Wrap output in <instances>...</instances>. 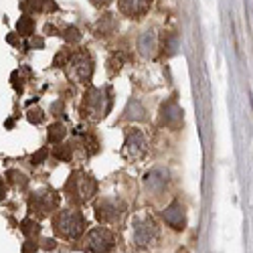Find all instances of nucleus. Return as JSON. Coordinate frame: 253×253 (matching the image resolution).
Segmentation results:
<instances>
[{
	"label": "nucleus",
	"mask_w": 253,
	"mask_h": 253,
	"mask_svg": "<svg viewBox=\"0 0 253 253\" xmlns=\"http://www.w3.org/2000/svg\"><path fill=\"white\" fill-rule=\"evenodd\" d=\"M112 103H114V97H112V91L108 87H91L87 93H85V101H83V108H81V116L83 118H89L93 122L97 120H103L105 116L110 114L112 110Z\"/></svg>",
	"instance_id": "f257e3e1"
},
{
	"label": "nucleus",
	"mask_w": 253,
	"mask_h": 253,
	"mask_svg": "<svg viewBox=\"0 0 253 253\" xmlns=\"http://www.w3.org/2000/svg\"><path fill=\"white\" fill-rule=\"evenodd\" d=\"M65 193L69 197V201L83 205L93 199V195L97 193V182L91 174L83 172V170H73L69 180L65 182Z\"/></svg>",
	"instance_id": "f03ea898"
},
{
	"label": "nucleus",
	"mask_w": 253,
	"mask_h": 253,
	"mask_svg": "<svg viewBox=\"0 0 253 253\" xmlns=\"http://www.w3.org/2000/svg\"><path fill=\"white\" fill-rule=\"evenodd\" d=\"M53 225H55V231L59 235L67 237V239H77V237L83 235V231H85V227H87V221L81 215V211L65 209L55 217Z\"/></svg>",
	"instance_id": "7ed1b4c3"
},
{
	"label": "nucleus",
	"mask_w": 253,
	"mask_h": 253,
	"mask_svg": "<svg viewBox=\"0 0 253 253\" xmlns=\"http://www.w3.org/2000/svg\"><path fill=\"white\" fill-rule=\"evenodd\" d=\"M67 75L77 81V83H89L93 77V59L89 55V51L81 49L71 53L69 63H67Z\"/></svg>",
	"instance_id": "20e7f679"
},
{
	"label": "nucleus",
	"mask_w": 253,
	"mask_h": 253,
	"mask_svg": "<svg viewBox=\"0 0 253 253\" xmlns=\"http://www.w3.org/2000/svg\"><path fill=\"white\" fill-rule=\"evenodd\" d=\"M126 215V205L118 197H105L95 205V217L103 225H116Z\"/></svg>",
	"instance_id": "39448f33"
},
{
	"label": "nucleus",
	"mask_w": 253,
	"mask_h": 253,
	"mask_svg": "<svg viewBox=\"0 0 253 253\" xmlns=\"http://www.w3.org/2000/svg\"><path fill=\"white\" fill-rule=\"evenodd\" d=\"M59 205V195L51 188H41V191L31 193L29 197V211L37 217H47L53 209Z\"/></svg>",
	"instance_id": "423d86ee"
},
{
	"label": "nucleus",
	"mask_w": 253,
	"mask_h": 253,
	"mask_svg": "<svg viewBox=\"0 0 253 253\" xmlns=\"http://www.w3.org/2000/svg\"><path fill=\"white\" fill-rule=\"evenodd\" d=\"M146 150H148V142H146V136L138 128H130L126 132V142H124V148H122V154L126 158L138 160L146 154Z\"/></svg>",
	"instance_id": "0eeeda50"
},
{
	"label": "nucleus",
	"mask_w": 253,
	"mask_h": 253,
	"mask_svg": "<svg viewBox=\"0 0 253 253\" xmlns=\"http://www.w3.org/2000/svg\"><path fill=\"white\" fill-rule=\"evenodd\" d=\"M114 241L116 239L112 235V231L103 229V227H95L85 237V249L89 253H108L114 247Z\"/></svg>",
	"instance_id": "6e6552de"
},
{
	"label": "nucleus",
	"mask_w": 253,
	"mask_h": 253,
	"mask_svg": "<svg viewBox=\"0 0 253 253\" xmlns=\"http://www.w3.org/2000/svg\"><path fill=\"white\" fill-rule=\"evenodd\" d=\"M156 237H158V227H156L152 217L136 219V223H134V243L138 247L150 245Z\"/></svg>",
	"instance_id": "1a4fd4ad"
},
{
	"label": "nucleus",
	"mask_w": 253,
	"mask_h": 253,
	"mask_svg": "<svg viewBox=\"0 0 253 253\" xmlns=\"http://www.w3.org/2000/svg\"><path fill=\"white\" fill-rule=\"evenodd\" d=\"M160 124L166 126V128H172V130H178L184 124V116H182V110L176 103V99H168L160 105Z\"/></svg>",
	"instance_id": "9d476101"
},
{
	"label": "nucleus",
	"mask_w": 253,
	"mask_h": 253,
	"mask_svg": "<svg viewBox=\"0 0 253 253\" xmlns=\"http://www.w3.org/2000/svg\"><path fill=\"white\" fill-rule=\"evenodd\" d=\"M150 4H152V0H120L118 10L128 18H142L150 10Z\"/></svg>",
	"instance_id": "9b49d317"
},
{
	"label": "nucleus",
	"mask_w": 253,
	"mask_h": 253,
	"mask_svg": "<svg viewBox=\"0 0 253 253\" xmlns=\"http://www.w3.org/2000/svg\"><path fill=\"white\" fill-rule=\"evenodd\" d=\"M162 219L170 225L172 229H176V231H182L184 227H186V215H184V207L178 203V201H174V203H170L164 211H162Z\"/></svg>",
	"instance_id": "f8f14e48"
},
{
	"label": "nucleus",
	"mask_w": 253,
	"mask_h": 253,
	"mask_svg": "<svg viewBox=\"0 0 253 253\" xmlns=\"http://www.w3.org/2000/svg\"><path fill=\"white\" fill-rule=\"evenodd\" d=\"M168 184V170L166 168H154L144 176V186L148 193H162Z\"/></svg>",
	"instance_id": "ddd939ff"
},
{
	"label": "nucleus",
	"mask_w": 253,
	"mask_h": 253,
	"mask_svg": "<svg viewBox=\"0 0 253 253\" xmlns=\"http://www.w3.org/2000/svg\"><path fill=\"white\" fill-rule=\"evenodd\" d=\"M138 51L142 57L146 59H152L156 57V51H158V41H156V33L152 29L144 31L140 37H138Z\"/></svg>",
	"instance_id": "4468645a"
},
{
	"label": "nucleus",
	"mask_w": 253,
	"mask_h": 253,
	"mask_svg": "<svg viewBox=\"0 0 253 253\" xmlns=\"http://www.w3.org/2000/svg\"><path fill=\"white\" fill-rule=\"evenodd\" d=\"M118 29V20L114 14H103L97 23H95V35L97 37H110Z\"/></svg>",
	"instance_id": "2eb2a0df"
},
{
	"label": "nucleus",
	"mask_w": 253,
	"mask_h": 253,
	"mask_svg": "<svg viewBox=\"0 0 253 253\" xmlns=\"http://www.w3.org/2000/svg\"><path fill=\"white\" fill-rule=\"evenodd\" d=\"M124 118H126V120H136V122L146 120L144 105H142L138 99H130L128 105H126V110H124Z\"/></svg>",
	"instance_id": "dca6fc26"
},
{
	"label": "nucleus",
	"mask_w": 253,
	"mask_h": 253,
	"mask_svg": "<svg viewBox=\"0 0 253 253\" xmlns=\"http://www.w3.org/2000/svg\"><path fill=\"white\" fill-rule=\"evenodd\" d=\"M16 31H18L20 37H33V33H35V20H33V16H29V14L20 16L18 23H16Z\"/></svg>",
	"instance_id": "f3484780"
},
{
	"label": "nucleus",
	"mask_w": 253,
	"mask_h": 253,
	"mask_svg": "<svg viewBox=\"0 0 253 253\" xmlns=\"http://www.w3.org/2000/svg\"><path fill=\"white\" fill-rule=\"evenodd\" d=\"M65 136H67V128H65V126H63L61 122H55V124L49 126V142L59 144Z\"/></svg>",
	"instance_id": "a211bd4d"
},
{
	"label": "nucleus",
	"mask_w": 253,
	"mask_h": 253,
	"mask_svg": "<svg viewBox=\"0 0 253 253\" xmlns=\"http://www.w3.org/2000/svg\"><path fill=\"white\" fill-rule=\"evenodd\" d=\"M25 14H33V12H43L45 10V0H23L20 2Z\"/></svg>",
	"instance_id": "6ab92c4d"
},
{
	"label": "nucleus",
	"mask_w": 253,
	"mask_h": 253,
	"mask_svg": "<svg viewBox=\"0 0 253 253\" xmlns=\"http://www.w3.org/2000/svg\"><path fill=\"white\" fill-rule=\"evenodd\" d=\"M178 47H180V37H178L176 33H168L166 39H164V49H166V53H168V55H174V53L178 51Z\"/></svg>",
	"instance_id": "aec40b11"
},
{
	"label": "nucleus",
	"mask_w": 253,
	"mask_h": 253,
	"mask_svg": "<svg viewBox=\"0 0 253 253\" xmlns=\"http://www.w3.org/2000/svg\"><path fill=\"white\" fill-rule=\"evenodd\" d=\"M20 231L27 235V237H37L39 235V231H41V225L33 219H25L23 223H20Z\"/></svg>",
	"instance_id": "412c9836"
},
{
	"label": "nucleus",
	"mask_w": 253,
	"mask_h": 253,
	"mask_svg": "<svg viewBox=\"0 0 253 253\" xmlns=\"http://www.w3.org/2000/svg\"><path fill=\"white\" fill-rule=\"evenodd\" d=\"M53 158H57V160H61V162H69V158H71V148H69L67 144L55 146V148H53Z\"/></svg>",
	"instance_id": "4be33fe9"
},
{
	"label": "nucleus",
	"mask_w": 253,
	"mask_h": 253,
	"mask_svg": "<svg viewBox=\"0 0 253 253\" xmlns=\"http://www.w3.org/2000/svg\"><path fill=\"white\" fill-rule=\"evenodd\" d=\"M124 59H126V55L124 53H114L112 55V59L108 61V71H110V75H116L120 69H122V63H124Z\"/></svg>",
	"instance_id": "5701e85b"
},
{
	"label": "nucleus",
	"mask_w": 253,
	"mask_h": 253,
	"mask_svg": "<svg viewBox=\"0 0 253 253\" xmlns=\"http://www.w3.org/2000/svg\"><path fill=\"white\" fill-rule=\"evenodd\" d=\"M63 37H65V41H67L69 45H77L79 41H81V33H79V29L73 27V25H69L65 31H63Z\"/></svg>",
	"instance_id": "b1692460"
},
{
	"label": "nucleus",
	"mask_w": 253,
	"mask_h": 253,
	"mask_svg": "<svg viewBox=\"0 0 253 253\" xmlns=\"http://www.w3.org/2000/svg\"><path fill=\"white\" fill-rule=\"evenodd\" d=\"M83 144H85V146H83V148H85V152H87L89 156L97 154V152H99V148H101L95 136H85V140H83Z\"/></svg>",
	"instance_id": "393cba45"
},
{
	"label": "nucleus",
	"mask_w": 253,
	"mask_h": 253,
	"mask_svg": "<svg viewBox=\"0 0 253 253\" xmlns=\"http://www.w3.org/2000/svg\"><path fill=\"white\" fill-rule=\"evenodd\" d=\"M6 176L10 178V182L12 184H16V186H27L29 184V178H27V174H23V172H18V170H8L6 172Z\"/></svg>",
	"instance_id": "a878e982"
},
{
	"label": "nucleus",
	"mask_w": 253,
	"mask_h": 253,
	"mask_svg": "<svg viewBox=\"0 0 253 253\" xmlns=\"http://www.w3.org/2000/svg\"><path fill=\"white\" fill-rule=\"evenodd\" d=\"M27 49H45V39L43 37H37V35H33V37H29V41H27V45H25Z\"/></svg>",
	"instance_id": "bb28decb"
},
{
	"label": "nucleus",
	"mask_w": 253,
	"mask_h": 253,
	"mask_svg": "<svg viewBox=\"0 0 253 253\" xmlns=\"http://www.w3.org/2000/svg\"><path fill=\"white\" fill-rule=\"evenodd\" d=\"M27 118H29L31 124H41V122L45 120V114H43V110H39V108L35 110V108H33V110L27 112Z\"/></svg>",
	"instance_id": "cd10ccee"
},
{
	"label": "nucleus",
	"mask_w": 253,
	"mask_h": 253,
	"mask_svg": "<svg viewBox=\"0 0 253 253\" xmlns=\"http://www.w3.org/2000/svg\"><path fill=\"white\" fill-rule=\"evenodd\" d=\"M47 158H49V148H41L39 152H35V154H33L31 164H35V166H37V164H43Z\"/></svg>",
	"instance_id": "c85d7f7f"
},
{
	"label": "nucleus",
	"mask_w": 253,
	"mask_h": 253,
	"mask_svg": "<svg viewBox=\"0 0 253 253\" xmlns=\"http://www.w3.org/2000/svg\"><path fill=\"white\" fill-rule=\"evenodd\" d=\"M69 57H71L69 51H61V53H57V57H55V61H53V65H55V67H65L67 63H69Z\"/></svg>",
	"instance_id": "c756f323"
},
{
	"label": "nucleus",
	"mask_w": 253,
	"mask_h": 253,
	"mask_svg": "<svg viewBox=\"0 0 253 253\" xmlns=\"http://www.w3.org/2000/svg\"><path fill=\"white\" fill-rule=\"evenodd\" d=\"M18 75H20V71H12V75H10V79H12V85H14V91H16V93L23 91V77L18 79Z\"/></svg>",
	"instance_id": "7c9ffc66"
},
{
	"label": "nucleus",
	"mask_w": 253,
	"mask_h": 253,
	"mask_svg": "<svg viewBox=\"0 0 253 253\" xmlns=\"http://www.w3.org/2000/svg\"><path fill=\"white\" fill-rule=\"evenodd\" d=\"M39 249V243L33 239V237H29L27 241H25V245H23V253H35Z\"/></svg>",
	"instance_id": "2f4dec72"
},
{
	"label": "nucleus",
	"mask_w": 253,
	"mask_h": 253,
	"mask_svg": "<svg viewBox=\"0 0 253 253\" xmlns=\"http://www.w3.org/2000/svg\"><path fill=\"white\" fill-rule=\"evenodd\" d=\"M51 112H53V116H63V114H65V103H63V101H55L51 105Z\"/></svg>",
	"instance_id": "473e14b6"
},
{
	"label": "nucleus",
	"mask_w": 253,
	"mask_h": 253,
	"mask_svg": "<svg viewBox=\"0 0 253 253\" xmlns=\"http://www.w3.org/2000/svg\"><path fill=\"white\" fill-rule=\"evenodd\" d=\"M114 2V0H91V4L97 6V8H105V6H110Z\"/></svg>",
	"instance_id": "72a5a7b5"
},
{
	"label": "nucleus",
	"mask_w": 253,
	"mask_h": 253,
	"mask_svg": "<svg viewBox=\"0 0 253 253\" xmlns=\"http://www.w3.org/2000/svg\"><path fill=\"white\" fill-rule=\"evenodd\" d=\"M59 6H57V2H55V0H45V10L47 12H55Z\"/></svg>",
	"instance_id": "f704fd0d"
},
{
	"label": "nucleus",
	"mask_w": 253,
	"mask_h": 253,
	"mask_svg": "<svg viewBox=\"0 0 253 253\" xmlns=\"http://www.w3.org/2000/svg\"><path fill=\"white\" fill-rule=\"evenodd\" d=\"M6 43H8V45H18V37L10 33V35L6 37Z\"/></svg>",
	"instance_id": "c9c22d12"
},
{
	"label": "nucleus",
	"mask_w": 253,
	"mask_h": 253,
	"mask_svg": "<svg viewBox=\"0 0 253 253\" xmlns=\"http://www.w3.org/2000/svg\"><path fill=\"white\" fill-rule=\"evenodd\" d=\"M45 31H47V35H59V29H57V27H53V25H47V27H45Z\"/></svg>",
	"instance_id": "e433bc0d"
},
{
	"label": "nucleus",
	"mask_w": 253,
	"mask_h": 253,
	"mask_svg": "<svg viewBox=\"0 0 253 253\" xmlns=\"http://www.w3.org/2000/svg\"><path fill=\"white\" fill-rule=\"evenodd\" d=\"M57 243H55V239H45L43 241V247H47V249H51V247H55Z\"/></svg>",
	"instance_id": "4c0bfd02"
},
{
	"label": "nucleus",
	"mask_w": 253,
	"mask_h": 253,
	"mask_svg": "<svg viewBox=\"0 0 253 253\" xmlns=\"http://www.w3.org/2000/svg\"><path fill=\"white\" fill-rule=\"evenodd\" d=\"M4 126H6V128H8V130H10V128H12V126H14V120H6V124H4Z\"/></svg>",
	"instance_id": "58836bf2"
}]
</instances>
